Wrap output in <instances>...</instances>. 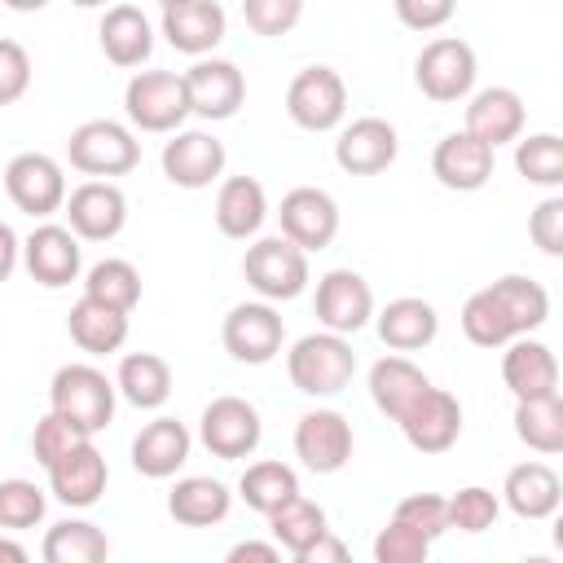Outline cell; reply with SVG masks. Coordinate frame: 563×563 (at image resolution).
<instances>
[{
    "label": "cell",
    "instance_id": "cell-40",
    "mask_svg": "<svg viewBox=\"0 0 563 563\" xmlns=\"http://www.w3.org/2000/svg\"><path fill=\"white\" fill-rule=\"evenodd\" d=\"M268 532H273V541H277L282 550L299 554V550L317 545L321 537H330V523H325V510H321L317 501L295 497L290 506H282L277 515H268Z\"/></svg>",
    "mask_w": 563,
    "mask_h": 563
},
{
    "label": "cell",
    "instance_id": "cell-28",
    "mask_svg": "<svg viewBox=\"0 0 563 563\" xmlns=\"http://www.w3.org/2000/svg\"><path fill=\"white\" fill-rule=\"evenodd\" d=\"M268 220V194L255 176H224L216 189V229L233 242H246Z\"/></svg>",
    "mask_w": 563,
    "mask_h": 563
},
{
    "label": "cell",
    "instance_id": "cell-1",
    "mask_svg": "<svg viewBox=\"0 0 563 563\" xmlns=\"http://www.w3.org/2000/svg\"><path fill=\"white\" fill-rule=\"evenodd\" d=\"M123 114L136 132H158V136L185 132L180 123L194 114L185 75H176V70H136L123 88Z\"/></svg>",
    "mask_w": 563,
    "mask_h": 563
},
{
    "label": "cell",
    "instance_id": "cell-39",
    "mask_svg": "<svg viewBox=\"0 0 563 563\" xmlns=\"http://www.w3.org/2000/svg\"><path fill=\"white\" fill-rule=\"evenodd\" d=\"M462 334L475 343V347H510L519 339V330L510 325L501 299L493 295V286L475 290L466 303H462Z\"/></svg>",
    "mask_w": 563,
    "mask_h": 563
},
{
    "label": "cell",
    "instance_id": "cell-21",
    "mask_svg": "<svg viewBox=\"0 0 563 563\" xmlns=\"http://www.w3.org/2000/svg\"><path fill=\"white\" fill-rule=\"evenodd\" d=\"M431 176L444 189H453V194H475L493 176V145H484L479 136H471L466 128L462 132H449L431 150Z\"/></svg>",
    "mask_w": 563,
    "mask_h": 563
},
{
    "label": "cell",
    "instance_id": "cell-3",
    "mask_svg": "<svg viewBox=\"0 0 563 563\" xmlns=\"http://www.w3.org/2000/svg\"><path fill=\"white\" fill-rule=\"evenodd\" d=\"M286 374H290L295 391H303V396H339L356 374V352L343 334L312 330L290 343Z\"/></svg>",
    "mask_w": 563,
    "mask_h": 563
},
{
    "label": "cell",
    "instance_id": "cell-53",
    "mask_svg": "<svg viewBox=\"0 0 563 563\" xmlns=\"http://www.w3.org/2000/svg\"><path fill=\"white\" fill-rule=\"evenodd\" d=\"M18 251H22V242H18L13 224H0V277H13V268H18Z\"/></svg>",
    "mask_w": 563,
    "mask_h": 563
},
{
    "label": "cell",
    "instance_id": "cell-44",
    "mask_svg": "<svg viewBox=\"0 0 563 563\" xmlns=\"http://www.w3.org/2000/svg\"><path fill=\"white\" fill-rule=\"evenodd\" d=\"M44 510H48V497L31 479H18L13 475V479L0 484V528H9V537L22 532V528L44 523Z\"/></svg>",
    "mask_w": 563,
    "mask_h": 563
},
{
    "label": "cell",
    "instance_id": "cell-9",
    "mask_svg": "<svg viewBox=\"0 0 563 563\" xmlns=\"http://www.w3.org/2000/svg\"><path fill=\"white\" fill-rule=\"evenodd\" d=\"M282 339H286V321L264 299L233 303L220 321V343L238 365H268L282 352Z\"/></svg>",
    "mask_w": 563,
    "mask_h": 563
},
{
    "label": "cell",
    "instance_id": "cell-48",
    "mask_svg": "<svg viewBox=\"0 0 563 563\" xmlns=\"http://www.w3.org/2000/svg\"><path fill=\"white\" fill-rule=\"evenodd\" d=\"M528 238H532V246H537L541 255L563 260V198H559V194H554V198H541V202L532 207V216H528Z\"/></svg>",
    "mask_w": 563,
    "mask_h": 563
},
{
    "label": "cell",
    "instance_id": "cell-5",
    "mask_svg": "<svg viewBox=\"0 0 563 563\" xmlns=\"http://www.w3.org/2000/svg\"><path fill=\"white\" fill-rule=\"evenodd\" d=\"M242 277L264 303L299 299L308 290V251H299L290 238H255L242 255Z\"/></svg>",
    "mask_w": 563,
    "mask_h": 563
},
{
    "label": "cell",
    "instance_id": "cell-24",
    "mask_svg": "<svg viewBox=\"0 0 563 563\" xmlns=\"http://www.w3.org/2000/svg\"><path fill=\"white\" fill-rule=\"evenodd\" d=\"M106 484H110V466H106V457H101V449L92 440L79 444L75 453H66L57 466H48V493L70 510L97 506Z\"/></svg>",
    "mask_w": 563,
    "mask_h": 563
},
{
    "label": "cell",
    "instance_id": "cell-15",
    "mask_svg": "<svg viewBox=\"0 0 563 563\" xmlns=\"http://www.w3.org/2000/svg\"><path fill=\"white\" fill-rule=\"evenodd\" d=\"M22 264H26V273L40 286L62 290V286H70L84 273V246H79V238L66 224L48 220V224H35L22 238Z\"/></svg>",
    "mask_w": 563,
    "mask_h": 563
},
{
    "label": "cell",
    "instance_id": "cell-17",
    "mask_svg": "<svg viewBox=\"0 0 563 563\" xmlns=\"http://www.w3.org/2000/svg\"><path fill=\"white\" fill-rule=\"evenodd\" d=\"M224 22H229L224 4H216V0H167L158 13L163 40L194 62H202L224 40Z\"/></svg>",
    "mask_w": 563,
    "mask_h": 563
},
{
    "label": "cell",
    "instance_id": "cell-54",
    "mask_svg": "<svg viewBox=\"0 0 563 563\" xmlns=\"http://www.w3.org/2000/svg\"><path fill=\"white\" fill-rule=\"evenodd\" d=\"M0 563H31V554H26V545L18 537H4L0 541Z\"/></svg>",
    "mask_w": 563,
    "mask_h": 563
},
{
    "label": "cell",
    "instance_id": "cell-47",
    "mask_svg": "<svg viewBox=\"0 0 563 563\" xmlns=\"http://www.w3.org/2000/svg\"><path fill=\"white\" fill-rule=\"evenodd\" d=\"M242 18L255 35H286L303 18V4L299 0H242Z\"/></svg>",
    "mask_w": 563,
    "mask_h": 563
},
{
    "label": "cell",
    "instance_id": "cell-55",
    "mask_svg": "<svg viewBox=\"0 0 563 563\" xmlns=\"http://www.w3.org/2000/svg\"><path fill=\"white\" fill-rule=\"evenodd\" d=\"M550 541H554V550L563 554V510L554 515V528H550Z\"/></svg>",
    "mask_w": 563,
    "mask_h": 563
},
{
    "label": "cell",
    "instance_id": "cell-32",
    "mask_svg": "<svg viewBox=\"0 0 563 563\" xmlns=\"http://www.w3.org/2000/svg\"><path fill=\"white\" fill-rule=\"evenodd\" d=\"M66 330H70V343L88 356H110L128 343V312H114L97 299H79L66 317Z\"/></svg>",
    "mask_w": 563,
    "mask_h": 563
},
{
    "label": "cell",
    "instance_id": "cell-7",
    "mask_svg": "<svg viewBox=\"0 0 563 563\" xmlns=\"http://www.w3.org/2000/svg\"><path fill=\"white\" fill-rule=\"evenodd\" d=\"M475 75H479V62H475V48L457 35H435L422 44L418 62H413V84L422 88V97L449 106V101H462L471 97L475 88Z\"/></svg>",
    "mask_w": 563,
    "mask_h": 563
},
{
    "label": "cell",
    "instance_id": "cell-13",
    "mask_svg": "<svg viewBox=\"0 0 563 563\" xmlns=\"http://www.w3.org/2000/svg\"><path fill=\"white\" fill-rule=\"evenodd\" d=\"M277 220H282V238H290L308 255L325 251L339 238V202L317 185H295L290 194H282Z\"/></svg>",
    "mask_w": 563,
    "mask_h": 563
},
{
    "label": "cell",
    "instance_id": "cell-38",
    "mask_svg": "<svg viewBox=\"0 0 563 563\" xmlns=\"http://www.w3.org/2000/svg\"><path fill=\"white\" fill-rule=\"evenodd\" d=\"M493 295L501 299V308H506L510 325L519 330V339H528L532 330H541L545 317H550V295H545V286L532 282V277H523V273L497 277V282H493Z\"/></svg>",
    "mask_w": 563,
    "mask_h": 563
},
{
    "label": "cell",
    "instance_id": "cell-11",
    "mask_svg": "<svg viewBox=\"0 0 563 563\" xmlns=\"http://www.w3.org/2000/svg\"><path fill=\"white\" fill-rule=\"evenodd\" d=\"M312 308H317V321L321 330L330 334H356L365 330L378 312H374V290L369 282L356 273V268H330L317 277V295H312Z\"/></svg>",
    "mask_w": 563,
    "mask_h": 563
},
{
    "label": "cell",
    "instance_id": "cell-29",
    "mask_svg": "<svg viewBox=\"0 0 563 563\" xmlns=\"http://www.w3.org/2000/svg\"><path fill=\"white\" fill-rule=\"evenodd\" d=\"M374 330H378V339L391 347V352H418V347H427V343H435V334H440V312H435V303H427V299H418V295H400V299H391L378 317H374Z\"/></svg>",
    "mask_w": 563,
    "mask_h": 563
},
{
    "label": "cell",
    "instance_id": "cell-35",
    "mask_svg": "<svg viewBox=\"0 0 563 563\" xmlns=\"http://www.w3.org/2000/svg\"><path fill=\"white\" fill-rule=\"evenodd\" d=\"M44 563H110V537L92 519H62L40 541Z\"/></svg>",
    "mask_w": 563,
    "mask_h": 563
},
{
    "label": "cell",
    "instance_id": "cell-25",
    "mask_svg": "<svg viewBox=\"0 0 563 563\" xmlns=\"http://www.w3.org/2000/svg\"><path fill=\"white\" fill-rule=\"evenodd\" d=\"M523 97L515 92V88H501V84H493V88H479V92H471V101H466V132L471 136H479L484 145H519V136H523Z\"/></svg>",
    "mask_w": 563,
    "mask_h": 563
},
{
    "label": "cell",
    "instance_id": "cell-2",
    "mask_svg": "<svg viewBox=\"0 0 563 563\" xmlns=\"http://www.w3.org/2000/svg\"><path fill=\"white\" fill-rule=\"evenodd\" d=\"M114 400H119L114 378H106V369H97L88 361L62 365L53 374V383H48V409L70 418L88 435H97V431H106L114 422Z\"/></svg>",
    "mask_w": 563,
    "mask_h": 563
},
{
    "label": "cell",
    "instance_id": "cell-42",
    "mask_svg": "<svg viewBox=\"0 0 563 563\" xmlns=\"http://www.w3.org/2000/svg\"><path fill=\"white\" fill-rule=\"evenodd\" d=\"M92 435L84 431V427H75L70 418H62V413H44L40 422H35V431H31V457L48 471V466H57L66 453H75L79 444H88Z\"/></svg>",
    "mask_w": 563,
    "mask_h": 563
},
{
    "label": "cell",
    "instance_id": "cell-27",
    "mask_svg": "<svg viewBox=\"0 0 563 563\" xmlns=\"http://www.w3.org/2000/svg\"><path fill=\"white\" fill-rule=\"evenodd\" d=\"M97 40H101V53L114 66L132 70V66L150 62V53H154V22L141 4H114V9L101 13Z\"/></svg>",
    "mask_w": 563,
    "mask_h": 563
},
{
    "label": "cell",
    "instance_id": "cell-49",
    "mask_svg": "<svg viewBox=\"0 0 563 563\" xmlns=\"http://www.w3.org/2000/svg\"><path fill=\"white\" fill-rule=\"evenodd\" d=\"M31 84V57L18 40H0V106H13Z\"/></svg>",
    "mask_w": 563,
    "mask_h": 563
},
{
    "label": "cell",
    "instance_id": "cell-36",
    "mask_svg": "<svg viewBox=\"0 0 563 563\" xmlns=\"http://www.w3.org/2000/svg\"><path fill=\"white\" fill-rule=\"evenodd\" d=\"M84 299H97V303H106L114 312H132L141 303V273H136V264H128L119 255L97 260L84 273Z\"/></svg>",
    "mask_w": 563,
    "mask_h": 563
},
{
    "label": "cell",
    "instance_id": "cell-37",
    "mask_svg": "<svg viewBox=\"0 0 563 563\" xmlns=\"http://www.w3.org/2000/svg\"><path fill=\"white\" fill-rule=\"evenodd\" d=\"M515 435L532 453H563V396H541V400H519L515 405Z\"/></svg>",
    "mask_w": 563,
    "mask_h": 563
},
{
    "label": "cell",
    "instance_id": "cell-10",
    "mask_svg": "<svg viewBox=\"0 0 563 563\" xmlns=\"http://www.w3.org/2000/svg\"><path fill=\"white\" fill-rule=\"evenodd\" d=\"M198 440L211 457L220 462H242L260 449L264 440V422H260V409L242 396H216L202 418H198Z\"/></svg>",
    "mask_w": 563,
    "mask_h": 563
},
{
    "label": "cell",
    "instance_id": "cell-8",
    "mask_svg": "<svg viewBox=\"0 0 563 563\" xmlns=\"http://www.w3.org/2000/svg\"><path fill=\"white\" fill-rule=\"evenodd\" d=\"M286 114L303 132H334L347 114V84L334 66H303L286 88Z\"/></svg>",
    "mask_w": 563,
    "mask_h": 563
},
{
    "label": "cell",
    "instance_id": "cell-19",
    "mask_svg": "<svg viewBox=\"0 0 563 563\" xmlns=\"http://www.w3.org/2000/svg\"><path fill=\"white\" fill-rule=\"evenodd\" d=\"M396 154H400V136H396V128H391L387 119H378V114L352 119V123L339 132V141H334V163H339L347 176H378V172H387V167L396 163Z\"/></svg>",
    "mask_w": 563,
    "mask_h": 563
},
{
    "label": "cell",
    "instance_id": "cell-18",
    "mask_svg": "<svg viewBox=\"0 0 563 563\" xmlns=\"http://www.w3.org/2000/svg\"><path fill=\"white\" fill-rule=\"evenodd\" d=\"M185 84H189L194 114L207 119V123L233 119L242 110V101H246V75L229 57H202V62H194L185 70Z\"/></svg>",
    "mask_w": 563,
    "mask_h": 563
},
{
    "label": "cell",
    "instance_id": "cell-56",
    "mask_svg": "<svg viewBox=\"0 0 563 563\" xmlns=\"http://www.w3.org/2000/svg\"><path fill=\"white\" fill-rule=\"evenodd\" d=\"M519 563H554V559H545V554H528V559H519Z\"/></svg>",
    "mask_w": 563,
    "mask_h": 563
},
{
    "label": "cell",
    "instance_id": "cell-46",
    "mask_svg": "<svg viewBox=\"0 0 563 563\" xmlns=\"http://www.w3.org/2000/svg\"><path fill=\"white\" fill-rule=\"evenodd\" d=\"M391 519H400L413 532H422L427 541H435V537L449 532V497H440V493H409V497L396 501Z\"/></svg>",
    "mask_w": 563,
    "mask_h": 563
},
{
    "label": "cell",
    "instance_id": "cell-34",
    "mask_svg": "<svg viewBox=\"0 0 563 563\" xmlns=\"http://www.w3.org/2000/svg\"><path fill=\"white\" fill-rule=\"evenodd\" d=\"M238 497H242L255 515L268 519V515H277L282 506H290L295 497H303V493H299L295 466H286V462H277V457H260V462H251V466L242 471Z\"/></svg>",
    "mask_w": 563,
    "mask_h": 563
},
{
    "label": "cell",
    "instance_id": "cell-14",
    "mask_svg": "<svg viewBox=\"0 0 563 563\" xmlns=\"http://www.w3.org/2000/svg\"><path fill=\"white\" fill-rule=\"evenodd\" d=\"M128 224V198L114 180H84L66 198V229L79 242H110Z\"/></svg>",
    "mask_w": 563,
    "mask_h": 563
},
{
    "label": "cell",
    "instance_id": "cell-23",
    "mask_svg": "<svg viewBox=\"0 0 563 563\" xmlns=\"http://www.w3.org/2000/svg\"><path fill=\"white\" fill-rule=\"evenodd\" d=\"M501 383L519 400H541L559 391V356L541 339H515L501 352Z\"/></svg>",
    "mask_w": 563,
    "mask_h": 563
},
{
    "label": "cell",
    "instance_id": "cell-26",
    "mask_svg": "<svg viewBox=\"0 0 563 563\" xmlns=\"http://www.w3.org/2000/svg\"><path fill=\"white\" fill-rule=\"evenodd\" d=\"M501 501L519 519H554L563 510V479L550 462H519L501 479Z\"/></svg>",
    "mask_w": 563,
    "mask_h": 563
},
{
    "label": "cell",
    "instance_id": "cell-51",
    "mask_svg": "<svg viewBox=\"0 0 563 563\" xmlns=\"http://www.w3.org/2000/svg\"><path fill=\"white\" fill-rule=\"evenodd\" d=\"M220 563H282V545H277V541H260V537H246V541L229 545Z\"/></svg>",
    "mask_w": 563,
    "mask_h": 563
},
{
    "label": "cell",
    "instance_id": "cell-50",
    "mask_svg": "<svg viewBox=\"0 0 563 563\" xmlns=\"http://www.w3.org/2000/svg\"><path fill=\"white\" fill-rule=\"evenodd\" d=\"M396 18L409 31H435L453 18V0H396Z\"/></svg>",
    "mask_w": 563,
    "mask_h": 563
},
{
    "label": "cell",
    "instance_id": "cell-41",
    "mask_svg": "<svg viewBox=\"0 0 563 563\" xmlns=\"http://www.w3.org/2000/svg\"><path fill=\"white\" fill-rule=\"evenodd\" d=\"M515 172L528 185H541V189L563 185V136L559 132L519 136V145H515Z\"/></svg>",
    "mask_w": 563,
    "mask_h": 563
},
{
    "label": "cell",
    "instance_id": "cell-45",
    "mask_svg": "<svg viewBox=\"0 0 563 563\" xmlns=\"http://www.w3.org/2000/svg\"><path fill=\"white\" fill-rule=\"evenodd\" d=\"M369 554H374V563H427V559H431V541H427L422 532H413L409 523L387 519V523L374 532Z\"/></svg>",
    "mask_w": 563,
    "mask_h": 563
},
{
    "label": "cell",
    "instance_id": "cell-43",
    "mask_svg": "<svg viewBox=\"0 0 563 563\" xmlns=\"http://www.w3.org/2000/svg\"><path fill=\"white\" fill-rule=\"evenodd\" d=\"M497 515H501V497L493 488H484V484H466V488H457L449 497V528H457L466 537L488 532L497 523Z\"/></svg>",
    "mask_w": 563,
    "mask_h": 563
},
{
    "label": "cell",
    "instance_id": "cell-31",
    "mask_svg": "<svg viewBox=\"0 0 563 563\" xmlns=\"http://www.w3.org/2000/svg\"><path fill=\"white\" fill-rule=\"evenodd\" d=\"M233 510V493L211 475H185L167 493V515L185 528H216Z\"/></svg>",
    "mask_w": 563,
    "mask_h": 563
},
{
    "label": "cell",
    "instance_id": "cell-4",
    "mask_svg": "<svg viewBox=\"0 0 563 563\" xmlns=\"http://www.w3.org/2000/svg\"><path fill=\"white\" fill-rule=\"evenodd\" d=\"M66 158L75 172H84L92 180H110V176H128L141 163V141L119 119H88L70 132Z\"/></svg>",
    "mask_w": 563,
    "mask_h": 563
},
{
    "label": "cell",
    "instance_id": "cell-22",
    "mask_svg": "<svg viewBox=\"0 0 563 563\" xmlns=\"http://www.w3.org/2000/svg\"><path fill=\"white\" fill-rule=\"evenodd\" d=\"M194 435L180 418H150L136 435H132V471L145 479H172L185 462H189Z\"/></svg>",
    "mask_w": 563,
    "mask_h": 563
},
{
    "label": "cell",
    "instance_id": "cell-6",
    "mask_svg": "<svg viewBox=\"0 0 563 563\" xmlns=\"http://www.w3.org/2000/svg\"><path fill=\"white\" fill-rule=\"evenodd\" d=\"M4 194L22 216L44 220V224H48V216L66 211V198H70L62 163L40 150H22L4 163Z\"/></svg>",
    "mask_w": 563,
    "mask_h": 563
},
{
    "label": "cell",
    "instance_id": "cell-12",
    "mask_svg": "<svg viewBox=\"0 0 563 563\" xmlns=\"http://www.w3.org/2000/svg\"><path fill=\"white\" fill-rule=\"evenodd\" d=\"M158 163H163V176L176 189H207V185H216L224 176L229 154H224V141L216 132L185 128V132H176V136L163 141Z\"/></svg>",
    "mask_w": 563,
    "mask_h": 563
},
{
    "label": "cell",
    "instance_id": "cell-33",
    "mask_svg": "<svg viewBox=\"0 0 563 563\" xmlns=\"http://www.w3.org/2000/svg\"><path fill=\"white\" fill-rule=\"evenodd\" d=\"M114 387L136 409H163L172 396V365L158 352H128L114 369Z\"/></svg>",
    "mask_w": 563,
    "mask_h": 563
},
{
    "label": "cell",
    "instance_id": "cell-16",
    "mask_svg": "<svg viewBox=\"0 0 563 563\" xmlns=\"http://www.w3.org/2000/svg\"><path fill=\"white\" fill-rule=\"evenodd\" d=\"M295 457L317 471L334 475L352 462V422L339 409H308L295 422Z\"/></svg>",
    "mask_w": 563,
    "mask_h": 563
},
{
    "label": "cell",
    "instance_id": "cell-52",
    "mask_svg": "<svg viewBox=\"0 0 563 563\" xmlns=\"http://www.w3.org/2000/svg\"><path fill=\"white\" fill-rule=\"evenodd\" d=\"M290 563H352V550H347V541L343 537H321L317 545H308V550H299V554H290Z\"/></svg>",
    "mask_w": 563,
    "mask_h": 563
},
{
    "label": "cell",
    "instance_id": "cell-30",
    "mask_svg": "<svg viewBox=\"0 0 563 563\" xmlns=\"http://www.w3.org/2000/svg\"><path fill=\"white\" fill-rule=\"evenodd\" d=\"M427 387H431V378H427L409 356H400V352H391V356H383V361L369 365V400H374V409L387 413L391 422H400Z\"/></svg>",
    "mask_w": 563,
    "mask_h": 563
},
{
    "label": "cell",
    "instance_id": "cell-20",
    "mask_svg": "<svg viewBox=\"0 0 563 563\" xmlns=\"http://www.w3.org/2000/svg\"><path fill=\"white\" fill-rule=\"evenodd\" d=\"M396 427L409 440V449H418V453H449L457 444V435H462V405H457L453 391L427 387Z\"/></svg>",
    "mask_w": 563,
    "mask_h": 563
}]
</instances>
